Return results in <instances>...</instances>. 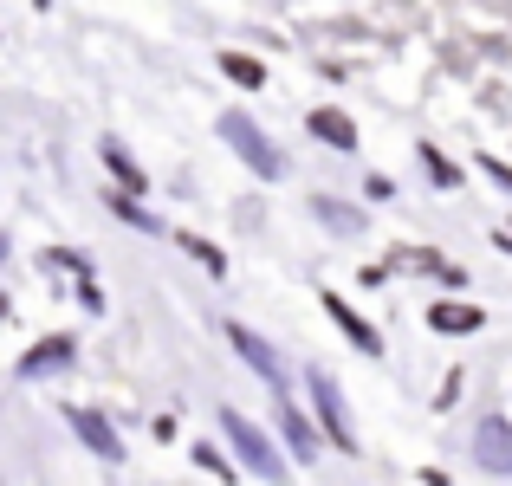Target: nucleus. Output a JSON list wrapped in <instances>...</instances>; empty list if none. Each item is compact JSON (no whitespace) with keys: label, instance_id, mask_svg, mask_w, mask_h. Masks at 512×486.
Instances as JSON below:
<instances>
[{"label":"nucleus","instance_id":"nucleus-13","mask_svg":"<svg viewBox=\"0 0 512 486\" xmlns=\"http://www.w3.org/2000/svg\"><path fill=\"white\" fill-rule=\"evenodd\" d=\"M221 72H227V78H234V85H247V91H253V85H266V65H253V59H240V52H227V59H221Z\"/></svg>","mask_w":512,"mask_h":486},{"label":"nucleus","instance_id":"nucleus-17","mask_svg":"<svg viewBox=\"0 0 512 486\" xmlns=\"http://www.w3.org/2000/svg\"><path fill=\"white\" fill-rule=\"evenodd\" d=\"M487 175H493L500 188H512V169H506V162H493V156H487Z\"/></svg>","mask_w":512,"mask_h":486},{"label":"nucleus","instance_id":"nucleus-4","mask_svg":"<svg viewBox=\"0 0 512 486\" xmlns=\"http://www.w3.org/2000/svg\"><path fill=\"white\" fill-rule=\"evenodd\" d=\"M474 461H480V474H512V422L506 415H487L474 428Z\"/></svg>","mask_w":512,"mask_h":486},{"label":"nucleus","instance_id":"nucleus-3","mask_svg":"<svg viewBox=\"0 0 512 486\" xmlns=\"http://www.w3.org/2000/svg\"><path fill=\"white\" fill-rule=\"evenodd\" d=\"M305 383H312V402H318V422H325V435L338 441L344 454H357V422H350V402H344V389L331 383L325 370H312Z\"/></svg>","mask_w":512,"mask_h":486},{"label":"nucleus","instance_id":"nucleus-2","mask_svg":"<svg viewBox=\"0 0 512 486\" xmlns=\"http://www.w3.org/2000/svg\"><path fill=\"white\" fill-rule=\"evenodd\" d=\"M221 428H227V441H234V454L247 461V474H260V480H286V461H279V448H273V441H266L240 409H221Z\"/></svg>","mask_w":512,"mask_h":486},{"label":"nucleus","instance_id":"nucleus-14","mask_svg":"<svg viewBox=\"0 0 512 486\" xmlns=\"http://www.w3.org/2000/svg\"><path fill=\"white\" fill-rule=\"evenodd\" d=\"M104 162H111V169H117V182H124V188H143V182H150V175H143L137 162H130L124 150H117V143H104Z\"/></svg>","mask_w":512,"mask_h":486},{"label":"nucleus","instance_id":"nucleus-8","mask_svg":"<svg viewBox=\"0 0 512 486\" xmlns=\"http://www.w3.org/2000/svg\"><path fill=\"white\" fill-rule=\"evenodd\" d=\"M279 435L292 441V461H318V435H312V422H305L299 409H279Z\"/></svg>","mask_w":512,"mask_h":486},{"label":"nucleus","instance_id":"nucleus-9","mask_svg":"<svg viewBox=\"0 0 512 486\" xmlns=\"http://www.w3.org/2000/svg\"><path fill=\"white\" fill-rule=\"evenodd\" d=\"M312 214L331 227V234H363V227H370L357 208H350V201H331V195H318V201H312Z\"/></svg>","mask_w":512,"mask_h":486},{"label":"nucleus","instance_id":"nucleus-15","mask_svg":"<svg viewBox=\"0 0 512 486\" xmlns=\"http://www.w3.org/2000/svg\"><path fill=\"white\" fill-rule=\"evenodd\" d=\"M422 162H428V169H435V188H454V182H461V175H454V162L441 156L435 143H422Z\"/></svg>","mask_w":512,"mask_h":486},{"label":"nucleus","instance_id":"nucleus-7","mask_svg":"<svg viewBox=\"0 0 512 486\" xmlns=\"http://www.w3.org/2000/svg\"><path fill=\"white\" fill-rule=\"evenodd\" d=\"M65 422L85 435V448H91V454H111V461H117V435H111V422H104V415H91V409H65Z\"/></svg>","mask_w":512,"mask_h":486},{"label":"nucleus","instance_id":"nucleus-16","mask_svg":"<svg viewBox=\"0 0 512 486\" xmlns=\"http://www.w3.org/2000/svg\"><path fill=\"white\" fill-rule=\"evenodd\" d=\"M117 214H124V221H130V227H143V234H156V221H150V214H143V208H137V201H117Z\"/></svg>","mask_w":512,"mask_h":486},{"label":"nucleus","instance_id":"nucleus-11","mask_svg":"<svg viewBox=\"0 0 512 486\" xmlns=\"http://www.w3.org/2000/svg\"><path fill=\"white\" fill-rule=\"evenodd\" d=\"M428 324L448 331V337H467V331H480V312H474V305H448V299H441L435 312H428Z\"/></svg>","mask_w":512,"mask_h":486},{"label":"nucleus","instance_id":"nucleus-5","mask_svg":"<svg viewBox=\"0 0 512 486\" xmlns=\"http://www.w3.org/2000/svg\"><path fill=\"white\" fill-rule=\"evenodd\" d=\"M227 344H234L240 357L253 363V376H260V383H273V389L286 383V363H279V350H273V344H260V337H253L247 324H227Z\"/></svg>","mask_w":512,"mask_h":486},{"label":"nucleus","instance_id":"nucleus-1","mask_svg":"<svg viewBox=\"0 0 512 486\" xmlns=\"http://www.w3.org/2000/svg\"><path fill=\"white\" fill-rule=\"evenodd\" d=\"M214 130H221V143H227L240 162H247L253 175H266V182H273V175H286V156H279V143L260 137V130H253V117L227 111V117H214Z\"/></svg>","mask_w":512,"mask_h":486},{"label":"nucleus","instance_id":"nucleus-12","mask_svg":"<svg viewBox=\"0 0 512 486\" xmlns=\"http://www.w3.org/2000/svg\"><path fill=\"white\" fill-rule=\"evenodd\" d=\"M65 363H72V337H52V344H39L20 363V376H46V370H65Z\"/></svg>","mask_w":512,"mask_h":486},{"label":"nucleus","instance_id":"nucleus-18","mask_svg":"<svg viewBox=\"0 0 512 486\" xmlns=\"http://www.w3.org/2000/svg\"><path fill=\"white\" fill-rule=\"evenodd\" d=\"M0 318H7V299H0Z\"/></svg>","mask_w":512,"mask_h":486},{"label":"nucleus","instance_id":"nucleus-10","mask_svg":"<svg viewBox=\"0 0 512 486\" xmlns=\"http://www.w3.org/2000/svg\"><path fill=\"white\" fill-rule=\"evenodd\" d=\"M312 137H325L331 150H357V130H350L344 111H312Z\"/></svg>","mask_w":512,"mask_h":486},{"label":"nucleus","instance_id":"nucleus-6","mask_svg":"<svg viewBox=\"0 0 512 486\" xmlns=\"http://www.w3.org/2000/svg\"><path fill=\"white\" fill-rule=\"evenodd\" d=\"M325 312H331V318H338V324H344V337H350V344H357V350H363V357H383V337H376V331H370V324H363L357 312H350V305L338 299V292H325Z\"/></svg>","mask_w":512,"mask_h":486}]
</instances>
